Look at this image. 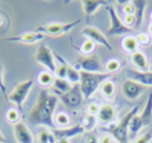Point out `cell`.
<instances>
[{
	"mask_svg": "<svg viewBox=\"0 0 152 143\" xmlns=\"http://www.w3.org/2000/svg\"><path fill=\"white\" fill-rule=\"evenodd\" d=\"M138 47H139V44H138V41H137L135 36H126L121 41V48L129 54H133V53H135V52H138Z\"/></svg>",
	"mask_w": 152,
	"mask_h": 143,
	"instance_id": "obj_22",
	"label": "cell"
},
{
	"mask_svg": "<svg viewBox=\"0 0 152 143\" xmlns=\"http://www.w3.org/2000/svg\"><path fill=\"white\" fill-rule=\"evenodd\" d=\"M0 90H1L3 96L8 99V94H7V86L4 82V66L0 65Z\"/></svg>",
	"mask_w": 152,
	"mask_h": 143,
	"instance_id": "obj_34",
	"label": "cell"
},
{
	"mask_svg": "<svg viewBox=\"0 0 152 143\" xmlns=\"http://www.w3.org/2000/svg\"><path fill=\"white\" fill-rule=\"evenodd\" d=\"M123 22L125 23V26L129 28H134L135 26V17L134 16H124Z\"/></svg>",
	"mask_w": 152,
	"mask_h": 143,
	"instance_id": "obj_38",
	"label": "cell"
},
{
	"mask_svg": "<svg viewBox=\"0 0 152 143\" xmlns=\"http://www.w3.org/2000/svg\"><path fill=\"white\" fill-rule=\"evenodd\" d=\"M116 117V108L111 103H103L99 106V111L97 114V120L102 124L112 123Z\"/></svg>",
	"mask_w": 152,
	"mask_h": 143,
	"instance_id": "obj_14",
	"label": "cell"
},
{
	"mask_svg": "<svg viewBox=\"0 0 152 143\" xmlns=\"http://www.w3.org/2000/svg\"><path fill=\"white\" fill-rule=\"evenodd\" d=\"M61 101H62V102L70 108L79 107L83 103V101H84V97H83L80 85L76 84V85L72 86V89L68 93L62 94V96H61Z\"/></svg>",
	"mask_w": 152,
	"mask_h": 143,
	"instance_id": "obj_9",
	"label": "cell"
},
{
	"mask_svg": "<svg viewBox=\"0 0 152 143\" xmlns=\"http://www.w3.org/2000/svg\"><path fill=\"white\" fill-rule=\"evenodd\" d=\"M110 74L102 72V74H90L85 71H80V89L84 97V101L89 99L94 93L99 89L102 82L108 80Z\"/></svg>",
	"mask_w": 152,
	"mask_h": 143,
	"instance_id": "obj_2",
	"label": "cell"
},
{
	"mask_svg": "<svg viewBox=\"0 0 152 143\" xmlns=\"http://www.w3.org/2000/svg\"><path fill=\"white\" fill-rule=\"evenodd\" d=\"M35 61L41 65L44 69H47V71L52 72L54 75L57 70V63H56V57L54 53L49 49L45 44H40L37 47V49L35 52Z\"/></svg>",
	"mask_w": 152,
	"mask_h": 143,
	"instance_id": "obj_5",
	"label": "cell"
},
{
	"mask_svg": "<svg viewBox=\"0 0 152 143\" xmlns=\"http://www.w3.org/2000/svg\"><path fill=\"white\" fill-rule=\"evenodd\" d=\"M150 17H151V22H152V13H151V16H150Z\"/></svg>",
	"mask_w": 152,
	"mask_h": 143,
	"instance_id": "obj_44",
	"label": "cell"
},
{
	"mask_svg": "<svg viewBox=\"0 0 152 143\" xmlns=\"http://www.w3.org/2000/svg\"><path fill=\"white\" fill-rule=\"evenodd\" d=\"M32 86H34V80L32 79H30V80H25V81H22V82H20V84H17L16 86H14L12 93L8 96V101L9 102H12V103H14L18 107L20 114H22L23 103H25L26 98H27L30 90L32 89Z\"/></svg>",
	"mask_w": 152,
	"mask_h": 143,
	"instance_id": "obj_4",
	"label": "cell"
},
{
	"mask_svg": "<svg viewBox=\"0 0 152 143\" xmlns=\"http://www.w3.org/2000/svg\"><path fill=\"white\" fill-rule=\"evenodd\" d=\"M123 13H124V16H134L135 8H134V5H133L132 1L126 3V4L123 7Z\"/></svg>",
	"mask_w": 152,
	"mask_h": 143,
	"instance_id": "obj_36",
	"label": "cell"
},
{
	"mask_svg": "<svg viewBox=\"0 0 152 143\" xmlns=\"http://www.w3.org/2000/svg\"><path fill=\"white\" fill-rule=\"evenodd\" d=\"M151 141H152V133L151 131H148V133L140 135V137L134 139L132 143H151Z\"/></svg>",
	"mask_w": 152,
	"mask_h": 143,
	"instance_id": "obj_35",
	"label": "cell"
},
{
	"mask_svg": "<svg viewBox=\"0 0 152 143\" xmlns=\"http://www.w3.org/2000/svg\"><path fill=\"white\" fill-rule=\"evenodd\" d=\"M130 62L133 63V66L137 69V71H142V72H147L150 71V63H148L147 55L143 52H135V53L130 54Z\"/></svg>",
	"mask_w": 152,
	"mask_h": 143,
	"instance_id": "obj_16",
	"label": "cell"
},
{
	"mask_svg": "<svg viewBox=\"0 0 152 143\" xmlns=\"http://www.w3.org/2000/svg\"><path fill=\"white\" fill-rule=\"evenodd\" d=\"M81 34L86 37V39L92 40L93 43L102 45V47H104L107 50H112V47H111V44H110V41L107 40V37H106L102 31H99L97 27L88 26V27H85L84 30H83Z\"/></svg>",
	"mask_w": 152,
	"mask_h": 143,
	"instance_id": "obj_10",
	"label": "cell"
},
{
	"mask_svg": "<svg viewBox=\"0 0 152 143\" xmlns=\"http://www.w3.org/2000/svg\"><path fill=\"white\" fill-rule=\"evenodd\" d=\"M139 106H135L133 110H130L123 119L120 120L117 124H112L108 126V131L113 138L116 139L119 143H129V123L133 119V116L138 114Z\"/></svg>",
	"mask_w": 152,
	"mask_h": 143,
	"instance_id": "obj_3",
	"label": "cell"
},
{
	"mask_svg": "<svg viewBox=\"0 0 152 143\" xmlns=\"http://www.w3.org/2000/svg\"><path fill=\"white\" fill-rule=\"evenodd\" d=\"M97 121H98V120H97V116L86 115L85 117H84V120H83L81 125H83V128H84L85 131H90V130L94 129V126H96Z\"/></svg>",
	"mask_w": 152,
	"mask_h": 143,
	"instance_id": "obj_30",
	"label": "cell"
},
{
	"mask_svg": "<svg viewBox=\"0 0 152 143\" xmlns=\"http://www.w3.org/2000/svg\"><path fill=\"white\" fill-rule=\"evenodd\" d=\"M107 12L110 14V21H111V26H110L107 34L110 36H117V35H125V34L133 32L134 28H129L125 26V23L120 20V17L117 16L116 10L113 7L107 5Z\"/></svg>",
	"mask_w": 152,
	"mask_h": 143,
	"instance_id": "obj_7",
	"label": "cell"
},
{
	"mask_svg": "<svg viewBox=\"0 0 152 143\" xmlns=\"http://www.w3.org/2000/svg\"><path fill=\"white\" fill-rule=\"evenodd\" d=\"M140 123H142V128L150 126L152 124V93H148V98L146 102L142 114L139 115Z\"/></svg>",
	"mask_w": 152,
	"mask_h": 143,
	"instance_id": "obj_17",
	"label": "cell"
},
{
	"mask_svg": "<svg viewBox=\"0 0 152 143\" xmlns=\"http://www.w3.org/2000/svg\"><path fill=\"white\" fill-rule=\"evenodd\" d=\"M76 70L79 71H85V72H90V74H102V66L101 61L98 59L97 55H84L77 61L75 66Z\"/></svg>",
	"mask_w": 152,
	"mask_h": 143,
	"instance_id": "obj_8",
	"label": "cell"
},
{
	"mask_svg": "<svg viewBox=\"0 0 152 143\" xmlns=\"http://www.w3.org/2000/svg\"><path fill=\"white\" fill-rule=\"evenodd\" d=\"M79 23H80V20H76L74 22H70V23H49L45 26H39L35 30V32H40L44 34V35H50V36H59L67 34L70 30H72Z\"/></svg>",
	"mask_w": 152,
	"mask_h": 143,
	"instance_id": "obj_6",
	"label": "cell"
},
{
	"mask_svg": "<svg viewBox=\"0 0 152 143\" xmlns=\"http://www.w3.org/2000/svg\"><path fill=\"white\" fill-rule=\"evenodd\" d=\"M106 1H99V0H83L81 5H83V10L88 17L93 16L102 5H104Z\"/></svg>",
	"mask_w": 152,
	"mask_h": 143,
	"instance_id": "obj_20",
	"label": "cell"
},
{
	"mask_svg": "<svg viewBox=\"0 0 152 143\" xmlns=\"http://www.w3.org/2000/svg\"><path fill=\"white\" fill-rule=\"evenodd\" d=\"M84 128L83 125H75V126H70V128H64V129H59V128H56V129L52 130L53 135L57 141H61V139H70L72 137H76V135H80L84 133Z\"/></svg>",
	"mask_w": 152,
	"mask_h": 143,
	"instance_id": "obj_12",
	"label": "cell"
},
{
	"mask_svg": "<svg viewBox=\"0 0 152 143\" xmlns=\"http://www.w3.org/2000/svg\"><path fill=\"white\" fill-rule=\"evenodd\" d=\"M52 86H53V89H54L57 93H61V96H62V94L68 93L72 89V85L67 80H63V79H57V77L54 79V82H53Z\"/></svg>",
	"mask_w": 152,
	"mask_h": 143,
	"instance_id": "obj_23",
	"label": "cell"
},
{
	"mask_svg": "<svg viewBox=\"0 0 152 143\" xmlns=\"http://www.w3.org/2000/svg\"><path fill=\"white\" fill-rule=\"evenodd\" d=\"M148 34H150V35L152 36V22L150 23V26H148Z\"/></svg>",
	"mask_w": 152,
	"mask_h": 143,
	"instance_id": "obj_43",
	"label": "cell"
},
{
	"mask_svg": "<svg viewBox=\"0 0 152 143\" xmlns=\"http://www.w3.org/2000/svg\"><path fill=\"white\" fill-rule=\"evenodd\" d=\"M135 37H137V41H138V44L139 45H143V47H146V45H150L151 41H152V37H151V35L148 32H139Z\"/></svg>",
	"mask_w": 152,
	"mask_h": 143,
	"instance_id": "obj_33",
	"label": "cell"
},
{
	"mask_svg": "<svg viewBox=\"0 0 152 143\" xmlns=\"http://www.w3.org/2000/svg\"><path fill=\"white\" fill-rule=\"evenodd\" d=\"M126 76L129 80H133L143 86H152V72L147 71V72H142V71L137 70H126Z\"/></svg>",
	"mask_w": 152,
	"mask_h": 143,
	"instance_id": "obj_15",
	"label": "cell"
},
{
	"mask_svg": "<svg viewBox=\"0 0 152 143\" xmlns=\"http://www.w3.org/2000/svg\"><path fill=\"white\" fill-rule=\"evenodd\" d=\"M54 57L58 59V65H57V70L54 72V76L57 79H63V80H66L67 77V63L64 62V59L62 57H59L58 54H54Z\"/></svg>",
	"mask_w": 152,
	"mask_h": 143,
	"instance_id": "obj_24",
	"label": "cell"
},
{
	"mask_svg": "<svg viewBox=\"0 0 152 143\" xmlns=\"http://www.w3.org/2000/svg\"><path fill=\"white\" fill-rule=\"evenodd\" d=\"M58 97L54 94L48 93L47 90H41L36 103L34 104L30 112V121L35 125L48 126L50 129H56L54 124V112L58 104Z\"/></svg>",
	"mask_w": 152,
	"mask_h": 143,
	"instance_id": "obj_1",
	"label": "cell"
},
{
	"mask_svg": "<svg viewBox=\"0 0 152 143\" xmlns=\"http://www.w3.org/2000/svg\"><path fill=\"white\" fill-rule=\"evenodd\" d=\"M104 70L107 71V74H116L119 72V71L121 70V62L119 61V59H110V61L104 65Z\"/></svg>",
	"mask_w": 152,
	"mask_h": 143,
	"instance_id": "obj_29",
	"label": "cell"
},
{
	"mask_svg": "<svg viewBox=\"0 0 152 143\" xmlns=\"http://www.w3.org/2000/svg\"><path fill=\"white\" fill-rule=\"evenodd\" d=\"M45 37L44 34H40V32H26L23 35H20L17 37H12V41H18V43H25V44H35V43H39Z\"/></svg>",
	"mask_w": 152,
	"mask_h": 143,
	"instance_id": "obj_18",
	"label": "cell"
},
{
	"mask_svg": "<svg viewBox=\"0 0 152 143\" xmlns=\"http://www.w3.org/2000/svg\"><path fill=\"white\" fill-rule=\"evenodd\" d=\"M14 137L17 143H34V135L25 123L14 124Z\"/></svg>",
	"mask_w": 152,
	"mask_h": 143,
	"instance_id": "obj_13",
	"label": "cell"
},
{
	"mask_svg": "<svg viewBox=\"0 0 152 143\" xmlns=\"http://www.w3.org/2000/svg\"><path fill=\"white\" fill-rule=\"evenodd\" d=\"M56 76L49 71H41V72L37 75V81L41 86H52L53 82H54Z\"/></svg>",
	"mask_w": 152,
	"mask_h": 143,
	"instance_id": "obj_26",
	"label": "cell"
},
{
	"mask_svg": "<svg viewBox=\"0 0 152 143\" xmlns=\"http://www.w3.org/2000/svg\"><path fill=\"white\" fill-rule=\"evenodd\" d=\"M113 142H115V138H113L110 133L103 134L99 139H98V143H113Z\"/></svg>",
	"mask_w": 152,
	"mask_h": 143,
	"instance_id": "obj_39",
	"label": "cell"
},
{
	"mask_svg": "<svg viewBox=\"0 0 152 143\" xmlns=\"http://www.w3.org/2000/svg\"><path fill=\"white\" fill-rule=\"evenodd\" d=\"M98 90H99L101 94L106 99H112L113 96H115V92H116V85L112 80H106L102 82V85L99 86Z\"/></svg>",
	"mask_w": 152,
	"mask_h": 143,
	"instance_id": "obj_21",
	"label": "cell"
},
{
	"mask_svg": "<svg viewBox=\"0 0 152 143\" xmlns=\"http://www.w3.org/2000/svg\"><path fill=\"white\" fill-rule=\"evenodd\" d=\"M66 80L70 82L71 85L80 84V71L76 70L75 66L68 65L67 66V77H66Z\"/></svg>",
	"mask_w": 152,
	"mask_h": 143,
	"instance_id": "obj_27",
	"label": "cell"
},
{
	"mask_svg": "<svg viewBox=\"0 0 152 143\" xmlns=\"http://www.w3.org/2000/svg\"><path fill=\"white\" fill-rule=\"evenodd\" d=\"M144 86L138 84V82L133 81V80H125L121 85V90H123V94L124 97L129 101H133V99H137L139 98L140 96L144 93Z\"/></svg>",
	"mask_w": 152,
	"mask_h": 143,
	"instance_id": "obj_11",
	"label": "cell"
},
{
	"mask_svg": "<svg viewBox=\"0 0 152 143\" xmlns=\"http://www.w3.org/2000/svg\"><path fill=\"white\" fill-rule=\"evenodd\" d=\"M96 50V43H93L92 40L86 39L84 43L81 44V53L84 55H92Z\"/></svg>",
	"mask_w": 152,
	"mask_h": 143,
	"instance_id": "obj_31",
	"label": "cell"
},
{
	"mask_svg": "<svg viewBox=\"0 0 152 143\" xmlns=\"http://www.w3.org/2000/svg\"><path fill=\"white\" fill-rule=\"evenodd\" d=\"M37 142L39 143H57L52 131L44 129V128H41L39 134H37Z\"/></svg>",
	"mask_w": 152,
	"mask_h": 143,
	"instance_id": "obj_28",
	"label": "cell"
},
{
	"mask_svg": "<svg viewBox=\"0 0 152 143\" xmlns=\"http://www.w3.org/2000/svg\"><path fill=\"white\" fill-rule=\"evenodd\" d=\"M98 111H99V104H97V103H94V102L88 104V108H86V114H88V115L97 116Z\"/></svg>",
	"mask_w": 152,
	"mask_h": 143,
	"instance_id": "obj_37",
	"label": "cell"
},
{
	"mask_svg": "<svg viewBox=\"0 0 152 143\" xmlns=\"http://www.w3.org/2000/svg\"><path fill=\"white\" fill-rule=\"evenodd\" d=\"M7 121L10 124H17L20 123V111L14 110V108H10L7 112Z\"/></svg>",
	"mask_w": 152,
	"mask_h": 143,
	"instance_id": "obj_32",
	"label": "cell"
},
{
	"mask_svg": "<svg viewBox=\"0 0 152 143\" xmlns=\"http://www.w3.org/2000/svg\"><path fill=\"white\" fill-rule=\"evenodd\" d=\"M54 124L59 129H64V128H70L71 125V117L66 112H58L54 116Z\"/></svg>",
	"mask_w": 152,
	"mask_h": 143,
	"instance_id": "obj_25",
	"label": "cell"
},
{
	"mask_svg": "<svg viewBox=\"0 0 152 143\" xmlns=\"http://www.w3.org/2000/svg\"><path fill=\"white\" fill-rule=\"evenodd\" d=\"M86 143H98L97 137L92 133V131H89V133L86 134Z\"/></svg>",
	"mask_w": 152,
	"mask_h": 143,
	"instance_id": "obj_40",
	"label": "cell"
},
{
	"mask_svg": "<svg viewBox=\"0 0 152 143\" xmlns=\"http://www.w3.org/2000/svg\"><path fill=\"white\" fill-rule=\"evenodd\" d=\"M57 143H71L70 139H61V141H57Z\"/></svg>",
	"mask_w": 152,
	"mask_h": 143,
	"instance_id": "obj_42",
	"label": "cell"
},
{
	"mask_svg": "<svg viewBox=\"0 0 152 143\" xmlns=\"http://www.w3.org/2000/svg\"><path fill=\"white\" fill-rule=\"evenodd\" d=\"M0 143H5V137H4V135H3L1 130H0Z\"/></svg>",
	"mask_w": 152,
	"mask_h": 143,
	"instance_id": "obj_41",
	"label": "cell"
},
{
	"mask_svg": "<svg viewBox=\"0 0 152 143\" xmlns=\"http://www.w3.org/2000/svg\"><path fill=\"white\" fill-rule=\"evenodd\" d=\"M133 5L135 8V13H134V17H135V26L134 28H139L140 25L143 22V16H144V9L148 4L147 0H134L132 1Z\"/></svg>",
	"mask_w": 152,
	"mask_h": 143,
	"instance_id": "obj_19",
	"label": "cell"
}]
</instances>
